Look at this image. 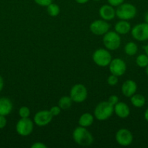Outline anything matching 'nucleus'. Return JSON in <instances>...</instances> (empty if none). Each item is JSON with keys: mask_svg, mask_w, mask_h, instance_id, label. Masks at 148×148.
Here are the masks:
<instances>
[{"mask_svg": "<svg viewBox=\"0 0 148 148\" xmlns=\"http://www.w3.org/2000/svg\"><path fill=\"white\" fill-rule=\"evenodd\" d=\"M73 139L77 145L84 147L91 145L94 142L93 136L86 127L79 126L73 132Z\"/></svg>", "mask_w": 148, "mask_h": 148, "instance_id": "obj_1", "label": "nucleus"}, {"mask_svg": "<svg viewBox=\"0 0 148 148\" xmlns=\"http://www.w3.org/2000/svg\"><path fill=\"white\" fill-rule=\"evenodd\" d=\"M114 113V106L108 101H102L99 103L94 111V117L98 121H106L112 116Z\"/></svg>", "mask_w": 148, "mask_h": 148, "instance_id": "obj_2", "label": "nucleus"}, {"mask_svg": "<svg viewBox=\"0 0 148 148\" xmlns=\"http://www.w3.org/2000/svg\"><path fill=\"white\" fill-rule=\"evenodd\" d=\"M115 10V15L120 20H129L134 18L137 13L136 7L130 3H123Z\"/></svg>", "mask_w": 148, "mask_h": 148, "instance_id": "obj_3", "label": "nucleus"}, {"mask_svg": "<svg viewBox=\"0 0 148 148\" xmlns=\"http://www.w3.org/2000/svg\"><path fill=\"white\" fill-rule=\"evenodd\" d=\"M103 44L109 51L117 50L121 43L120 35L115 31H108L103 36Z\"/></svg>", "mask_w": 148, "mask_h": 148, "instance_id": "obj_4", "label": "nucleus"}, {"mask_svg": "<svg viewBox=\"0 0 148 148\" xmlns=\"http://www.w3.org/2000/svg\"><path fill=\"white\" fill-rule=\"evenodd\" d=\"M92 59L94 63L99 66L104 67L108 66L112 60V56L107 49H100L94 51L92 55Z\"/></svg>", "mask_w": 148, "mask_h": 148, "instance_id": "obj_5", "label": "nucleus"}, {"mask_svg": "<svg viewBox=\"0 0 148 148\" xmlns=\"http://www.w3.org/2000/svg\"><path fill=\"white\" fill-rule=\"evenodd\" d=\"M88 96V91L86 88L83 84H75L70 91V97L72 99L73 102L80 103L86 100Z\"/></svg>", "mask_w": 148, "mask_h": 148, "instance_id": "obj_6", "label": "nucleus"}, {"mask_svg": "<svg viewBox=\"0 0 148 148\" xmlns=\"http://www.w3.org/2000/svg\"><path fill=\"white\" fill-rule=\"evenodd\" d=\"M15 130L19 135L27 137L33 132V121L29 118H20L16 124Z\"/></svg>", "mask_w": 148, "mask_h": 148, "instance_id": "obj_7", "label": "nucleus"}, {"mask_svg": "<svg viewBox=\"0 0 148 148\" xmlns=\"http://www.w3.org/2000/svg\"><path fill=\"white\" fill-rule=\"evenodd\" d=\"M131 36L138 41H146L148 40V23H142L133 26L131 30Z\"/></svg>", "mask_w": 148, "mask_h": 148, "instance_id": "obj_8", "label": "nucleus"}, {"mask_svg": "<svg viewBox=\"0 0 148 148\" xmlns=\"http://www.w3.org/2000/svg\"><path fill=\"white\" fill-rule=\"evenodd\" d=\"M110 25L104 20H94L89 25V30L94 35L96 36H104L109 31Z\"/></svg>", "mask_w": 148, "mask_h": 148, "instance_id": "obj_9", "label": "nucleus"}, {"mask_svg": "<svg viewBox=\"0 0 148 148\" xmlns=\"http://www.w3.org/2000/svg\"><path fill=\"white\" fill-rule=\"evenodd\" d=\"M108 66L110 73L118 77L123 76L126 73V69H127L126 64L123 59L120 58L112 59Z\"/></svg>", "mask_w": 148, "mask_h": 148, "instance_id": "obj_10", "label": "nucleus"}, {"mask_svg": "<svg viewBox=\"0 0 148 148\" xmlns=\"http://www.w3.org/2000/svg\"><path fill=\"white\" fill-rule=\"evenodd\" d=\"M133 134L129 130L125 128L118 130L115 134V140L117 143L123 147H127L133 143Z\"/></svg>", "mask_w": 148, "mask_h": 148, "instance_id": "obj_11", "label": "nucleus"}, {"mask_svg": "<svg viewBox=\"0 0 148 148\" xmlns=\"http://www.w3.org/2000/svg\"><path fill=\"white\" fill-rule=\"evenodd\" d=\"M53 116L49 110H42L35 114L33 117V122L38 127H45L52 121Z\"/></svg>", "mask_w": 148, "mask_h": 148, "instance_id": "obj_12", "label": "nucleus"}, {"mask_svg": "<svg viewBox=\"0 0 148 148\" xmlns=\"http://www.w3.org/2000/svg\"><path fill=\"white\" fill-rule=\"evenodd\" d=\"M137 90V85L136 82L132 79H128L125 81L121 86V92L126 98H131L136 93Z\"/></svg>", "mask_w": 148, "mask_h": 148, "instance_id": "obj_13", "label": "nucleus"}, {"mask_svg": "<svg viewBox=\"0 0 148 148\" xmlns=\"http://www.w3.org/2000/svg\"><path fill=\"white\" fill-rule=\"evenodd\" d=\"M99 14L100 17L105 21L113 20L116 16L114 7L110 4H104L102 6L99 10Z\"/></svg>", "mask_w": 148, "mask_h": 148, "instance_id": "obj_14", "label": "nucleus"}, {"mask_svg": "<svg viewBox=\"0 0 148 148\" xmlns=\"http://www.w3.org/2000/svg\"><path fill=\"white\" fill-rule=\"evenodd\" d=\"M114 112L118 117L120 119H126L130 115V108L129 106L124 102L119 101L114 106Z\"/></svg>", "mask_w": 148, "mask_h": 148, "instance_id": "obj_15", "label": "nucleus"}, {"mask_svg": "<svg viewBox=\"0 0 148 148\" xmlns=\"http://www.w3.org/2000/svg\"><path fill=\"white\" fill-rule=\"evenodd\" d=\"M13 109L12 101L7 98H0V116L9 115Z\"/></svg>", "mask_w": 148, "mask_h": 148, "instance_id": "obj_16", "label": "nucleus"}, {"mask_svg": "<svg viewBox=\"0 0 148 148\" xmlns=\"http://www.w3.org/2000/svg\"><path fill=\"white\" fill-rule=\"evenodd\" d=\"M131 30V25L128 20H120L115 25V31L119 35H126Z\"/></svg>", "mask_w": 148, "mask_h": 148, "instance_id": "obj_17", "label": "nucleus"}, {"mask_svg": "<svg viewBox=\"0 0 148 148\" xmlns=\"http://www.w3.org/2000/svg\"><path fill=\"white\" fill-rule=\"evenodd\" d=\"M94 122V116L90 113H84L80 116L78 119V124L83 127H89L92 125Z\"/></svg>", "mask_w": 148, "mask_h": 148, "instance_id": "obj_18", "label": "nucleus"}, {"mask_svg": "<svg viewBox=\"0 0 148 148\" xmlns=\"http://www.w3.org/2000/svg\"><path fill=\"white\" fill-rule=\"evenodd\" d=\"M130 100L132 105L136 108H142L145 105V103H146V99L142 94L135 93L131 97Z\"/></svg>", "mask_w": 148, "mask_h": 148, "instance_id": "obj_19", "label": "nucleus"}, {"mask_svg": "<svg viewBox=\"0 0 148 148\" xmlns=\"http://www.w3.org/2000/svg\"><path fill=\"white\" fill-rule=\"evenodd\" d=\"M73 101L70 96H62L58 101V106L62 110H68L71 107Z\"/></svg>", "mask_w": 148, "mask_h": 148, "instance_id": "obj_20", "label": "nucleus"}, {"mask_svg": "<svg viewBox=\"0 0 148 148\" xmlns=\"http://www.w3.org/2000/svg\"><path fill=\"white\" fill-rule=\"evenodd\" d=\"M124 51L128 56H134L138 51V46L136 43L130 41L126 44L124 47Z\"/></svg>", "mask_w": 148, "mask_h": 148, "instance_id": "obj_21", "label": "nucleus"}, {"mask_svg": "<svg viewBox=\"0 0 148 148\" xmlns=\"http://www.w3.org/2000/svg\"><path fill=\"white\" fill-rule=\"evenodd\" d=\"M46 11H47L48 14L49 16L54 17L59 15V12H60V9H59V7L57 4L51 3L49 5L46 7Z\"/></svg>", "mask_w": 148, "mask_h": 148, "instance_id": "obj_22", "label": "nucleus"}, {"mask_svg": "<svg viewBox=\"0 0 148 148\" xmlns=\"http://www.w3.org/2000/svg\"><path fill=\"white\" fill-rule=\"evenodd\" d=\"M136 64L141 68H145L148 65V56L145 53L139 54L136 59Z\"/></svg>", "mask_w": 148, "mask_h": 148, "instance_id": "obj_23", "label": "nucleus"}, {"mask_svg": "<svg viewBox=\"0 0 148 148\" xmlns=\"http://www.w3.org/2000/svg\"><path fill=\"white\" fill-rule=\"evenodd\" d=\"M18 114L20 118H29L30 115V111L28 107L21 106L18 111Z\"/></svg>", "mask_w": 148, "mask_h": 148, "instance_id": "obj_24", "label": "nucleus"}, {"mask_svg": "<svg viewBox=\"0 0 148 148\" xmlns=\"http://www.w3.org/2000/svg\"><path fill=\"white\" fill-rule=\"evenodd\" d=\"M107 82L110 86H115L118 83V77L114 75H110L107 77Z\"/></svg>", "mask_w": 148, "mask_h": 148, "instance_id": "obj_25", "label": "nucleus"}, {"mask_svg": "<svg viewBox=\"0 0 148 148\" xmlns=\"http://www.w3.org/2000/svg\"><path fill=\"white\" fill-rule=\"evenodd\" d=\"M61 111H62V109L59 108V106H54L51 107L50 109H49V111L53 116H57L59 115Z\"/></svg>", "mask_w": 148, "mask_h": 148, "instance_id": "obj_26", "label": "nucleus"}, {"mask_svg": "<svg viewBox=\"0 0 148 148\" xmlns=\"http://www.w3.org/2000/svg\"><path fill=\"white\" fill-rule=\"evenodd\" d=\"M35 2L41 7H47L48 5L52 3V0H34Z\"/></svg>", "mask_w": 148, "mask_h": 148, "instance_id": "obj_27", "label": "nucleus"}, {"mask_svg": "<svg viewBox=\"0 0 148 148\" xmlns=\"http://www.w3.org/2000/svg\"><path fill=\"white\" fill-rule=\"evenodd\" d=\"M107 101H108L111 105H113V106H114L115 104H117L119 102V98L116 95H112L109 97Z\"/></svg>", "mask_w": 148, "mask_h": 148, "instance_id": "obj_28", "label": "nucleus"}, {"mask_svg": "<svg viewBox=\"0 0 148 148\" xmlns=\"http://www.w3.org/2000/svg\"><path fill=\"white\" fill-rule=\"evenodd\" d=\"M107 2L113 7H118L124 2V0H107Z\"/></svg>", "mask_w": 148, "mask_h": 148, "instance_id": "obj_29", "label": "nucleus"}, {"mask_svg": "<svg viewBox=\"0 0 148 148\" xmlns=\"http://www.w3.org/2000/svg\"><path fill=\"white\" fill-rule=\"evenodd\" d=\"M31 148H46L47 146L45 144H44L43 143H40V142H36V143H33L31 146Z\"/></svg>", "mask_w": 148, "mask_h": 148, "instance_id": "obj_30", "label": "nucleus"}, {"mask_svg": "<svg viewBox=\"0 0 148 148\" xmlns=\"http://www.w3.org/2000/svg\"><path fill=\"white\" fill-rule=\"evenodd\" d=\"M7 121L4 116H0V130L4 128L7 125Z\"/></svg>", "mask_w": 148, "mask_h": 148, "instance_id": "obj_31", "label": "nucleus"}, {"mask_svg": "<svg viewBox=\"0 0 148 148\" xmlns=\"http://www.w3.org/2000/svg\"><path fill=\"white\" fill-rule=\"evenodd\" d=\"M4 88V79H3L2 77L0 75V92L3 90Z\"/></svg>", "mask_w": 148, "mask_h": 148, "instance_id": "obj_32", "label": "nucleus"}, {"mask_svg": "<svg viewBox=\"0 0 148 148\" xmlns=\"http://www.w3.org/2000/svg\"><path fill=\"white\" fill-rule=\"evenodd\" d=\"M75 1H76V2L78 3V4H86V2H88V1H89V0H75Z\"/></svg>", "mask_w": 148, "mask_h": 148, "instance_id": "obj_33", "label": "nucleus"}, {"mask_svg": "<svg viewBox=\"0 0 148 148\" xmlns=\"http://www.w3.org/2000/svg\"><path fill=\"white\" fill-rule=\"evenodd\" d=\"M144 117H145V119L148 122V108L145 110V114H144Z\"/></svg>", "mask_w": 148, "mask_h": 148, "instance_id": "obj_34", "label": "nucleus"}, {"mask_svg": "<svg viewBox=\"0 0 148 148\" xmlns=\"http://www.w3.org/2000/svg\"><path fill=\"white\" fill-rule=\"evenodd\" d=\"M144 51H145V53L148 56V44L145 45V46L143 47Z\"/></svg>", "mask_w": 148, "mask_h": 148, "instance_id": "obj_35", "label": "nucleus"}, {"mask_svg": "<svg viewBox=\"0 0 148 148\" xmlns=\"http://www.w3.org/2000/svg\"><path fill=\"white\" fill-rule=\"evenodd\" d=\"M144 19H145V23H148V12H147L145 14V17H144Z\"/></svg>", "mask_w": 148, "mask_h": 148, "instance_id": "obj_36", "label": "nucleus"}, {"mask_svg": "<svg viewBox=\"0 0 148 148\" xmlns=\"http://www.w3.org/2000/svg\"><path fill=\"white\" fill-rule=\"evenodd\" d=\"M145 72H146L147 75L148 76V65L146 66V67H145Z\"/></svg>", "mask_w": 148, "mask_h": 148, "instance_id": "obj_37", "label": "nucleus"}, {"mask_svg": "<svg viewBox=\"0 0 148 148\" xmlns=\"http://www.w3.org/2000/svg\"><path fill=\"white\" fill-rule=\"evenodd\" d=\"M94 1H100V0H94Z\"/></svg>", "mask_w": 148, "mask_h": 148, "instance_id": "obj_38", "label": "nucleus"}]
</instances>
